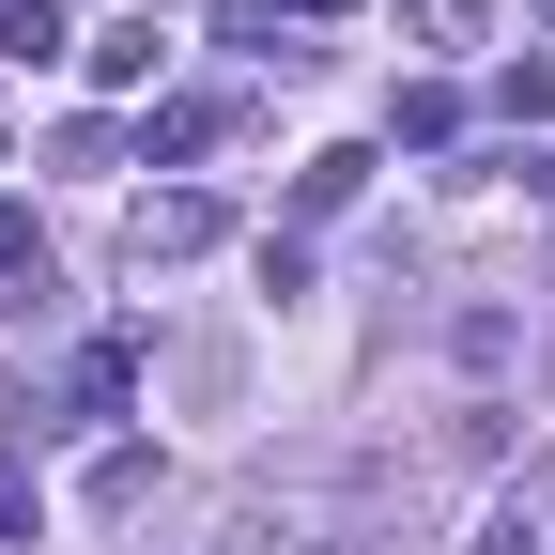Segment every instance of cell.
Here are the masks:
<instances>
[{
    "label": "cell",
    "mask_w": 555,
    "mask_h": 555,
    "mask_svg": "<svg viewBox=\"0 0 555 555\" xmlns=\"http://www.w3.org/2000/svg\"><path fill=\"white\" fill-rule=\"evenodd\" d=\"M201 247H217V201H201V185L124 201V262H139V278H155V262H201Z\"/></svg>",
    "instance_id": "1"
},
{
    "label": "cell",
    "mask_w": 555,
    "mask_h": 555,
    "mask_svg": "<svg viewBox=\"0 0 555 555\" xmlns=\"http://www.w3.org/2000/svg\"><path fill=\"white\" fill-rule=\"evenodd\" d=\"M463 555H555V463H540V478H525V494H509L494 525H478Z\"/></svg>",
    "instance_id": "2"
},
{
    "label": "cell",
    "mask_w": 555,
    "mask_h": 555,
    "mask_svg": "<svg viewBox=\"0 0 555 555\" xmlns=\"http://www.w3.org/2000/svg\"><path fill=\"white\" fill-rule=\"evenodd\" d=\"M124 386H139V356H124V339H93V356L62 371V433H78V416H124Z\"/></svg>",
    "instance_id": "3"
},
{
    "label": "cell",
    "mask_w": 555,
    "mask_h": 555,
    "mask_svg": "<svg viewBox=\"0 0 555 555\" xmlns=\"http://www.w3.org/2000/svg\"><path fill=\"white\" fill-rule=\"evenodd\" d=\"M155 62H170V31H155V16H124V31H93V78H108V93H139V78H155Z\"/></svg>",
    "instance_id": "4"
},
{
    "label": "cell",
    "mask_w": 555,
    "mask_h": 555,
    "mask_svg": "<svg viewBox=\"0 0 555 555\" xmlns=\"http://www.w3.org/2000/svg\"><path fill=\"white\" fill-rule=\"evenodd\" d=\"M356 185H371V155H309V170H294V217H339Z\"/></svg>",
    "instance_id": "5"
},
{
    "label": "cell",
    "mask_w": 555,
    "mask_h": 555,
    "mask_svg": "<svg viewBox=\"0 0 555 555\" xmlns=\"http://www.w3.org/2000/svg\"><path fill=\"white\" fill-rule=\"evenodd\" d=\"M478 16H494V0H401V31H416V47H478Z\"/></svg>",
    "instance_id": "6"
},
{
    "label": "cell",
    "mask_w": 555,
    "mask_h": 555,
    "mask_svg": "<svg viewBox=\"0 0 555 555\" xmlns=\"http://www.w3.org/2000/svg\"><path fill=\"white\" fill-rule=\"evenodd\" d=\"M0 47H16V62H62V0H0Z\"/></svg>",
    "instance_id": "7"
},
{
    "label": "cell",
    "mask_w": 555,
    "mask_h": 555,
    "mask_svg": "<svg viewBox=\"0 0 555 555\" xmlns=\"http://www.w3.org/2000/svg\"><path fill=\"white\" fill-rule=\"evenodd\" d=\"M16 294H47V247H31V217H0V309Z\"/></svg>",
    "instance_id": "8"
},
{
    "label": "cell",
    "mask_w": 555,
    "mask_h": 555,
    "mask_svg": "<svg viewBox=\"0 0 555 555\" xmlns=\"http://www.w3.org/2000/svg\"><path fill=\"white\" fill-rule=\"evenodd\" d=\"M31 509L47 494H31V448H16V463H0V540H31Z\"/></svg>",
    "instance_id": "9"
},
{
    "label": "cell",
    "mask_w": 555,
    "mask_h": 555,
    "mask_svg": "<svg viewBox=\"0 0 555 555\" xmlns=\"http://www.w3.org/2000/svg\"><path fill=\"white\" fill-rule=\"evenodd\" d=\"M262 16H339V0H262Z\"/></svg>",
    "instance_id": "10"
},
{
    "label": "cell",
    "mask_w": 555,
    "mask_h": 555,
    "mask_svg": "<svg viewBox=\"0 0 555 555\" xmlns=\"http://www.w3.org/2000/svg\"><path fill=\"white\" fill-rule=\"evenodd\" d=\"M525 185H540V201H555V155H540V170H525Z\"/></svg>",
    "instance_id": "11"
},
{
    "label": "cell",
    "mask_w": 555,
    "mask_h": 555,
    "mask_svg": "<svg viewBox=\"0 0 555 555\" xmlns=\"http://www.w3.org/2000/svg\"><path fill=\"white\" fill-rule=\"evenodd\" d=\"M0 155H16V124H0Z\"/></svg>",
    "instance_id": "12"
}]
</instances>
